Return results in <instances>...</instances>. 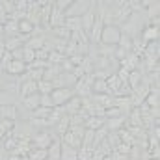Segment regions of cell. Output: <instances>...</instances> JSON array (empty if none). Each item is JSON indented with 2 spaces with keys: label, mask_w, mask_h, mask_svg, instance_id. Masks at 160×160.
Wrapping results in <instances>:
<instances>
[{
  "label": "cell",
  "mask_w": 160,
  "mask_h": 160,
  "mask_svg": "<svg viewBox=\"0 0 160 160\" xmlns=\"http://www.w3.org/2000/svg\"><path fill=\"white\" fill-rule=\"evenodd\" d=\"M47 155H48L47 160H60V157H62V140L60 138H56L52 142V145L47 149Z\"/></svg>",
  "instance_id": "obj_20"
},
{
  "label": "cell",
  "mask_w": 160,
  "mask_h": 160,
  "mask_svg": "<svg viewBox=\"0 0 160 160\" xmlns=\"http://www.w3.org/2000/svg\"><path fill=\"white\" fill-rule=\"evenodd\" d=\"M45 39H47V36H45V34L30 36L28 39L24 41V47H26V48H30V50H39V48L45 47Z\"/></svg>",
  "instance_id": "obj_14"
},
{
  "label": "cell",
  "mask_w": 160,
  "mask_h": 160,
  "mask_svg": "<svg viewBox=\"0 0 160 160\" xmlns=\"http://www.w3.org/2000/svg\"><path fill=\"white\" fill-rule=\"evenodd\" d=\"M58 136L50 134L48 130H41L38 134H34L30 138V143H32V149H48L52 145V142L56 140Z\"/></svg>",
  "instance_id": "obj_3"
},
{
  "label": "cell",
  "mask_w": 160,
  "mask_h": 160,
  "mask_svg": "<svg viewBox=\"0 0 160 160\" xmlns=\"http://www.w3.org/2000/svg\"><path fill=\"white\" fill-rule=\"evenodd\" d=\"M54 127H56V128H58V134H60V136H62V134H63V132H65V130H67V128H69V127H71V118H69V116H65V114H63V116H62V118H60V121H58V123H56V125H54Z\"/></svg>",
  "instance_id": "obj_29"
},
{
  "label": "cell",
  "mask_w": 160,
  "mask_h": 160,
  "mask_svg": "<svg viewBox=\"0 0 160 160\" xmlns=\"http://www.w3.org/2000/svg\"><path fill=\"white\" fill-rule=\"evenodd\" d=\"M48 155H47V149H32L28 153V160H47Z\"/></svg>",
  "instance_id": "obj_31"
},
{
  "label": "cell",
  "mask_w": 160,
  "mask_h": 160,
  "mask_svg": "<svg viewBox=\"0 0 160 160\" xmlns=\"http://www.w3.org/2000/svg\"><path fill=\"white\" fill-rule=\"evenodd\" d=\"M121 38V28L118 24H104L102 32H101V38L99 43L104 45V47H118Z\"/></svg>",
  "instance_id": "obj_2"
},
{
  "label": "cell",
  "mask_w": 160,
  "mask_h": 160,
  "mask_svg": "<svg viewBox=\"0 0 160 160\" xmlns=\"http://www.w3.org/2000/svg\"><path fill=\"white\" fill-rule=\"evenodd\" d=\"M60 160H78V151L69 147V145H65V143H62V157H60Z\"/></svg>",
  "instance_id": "obj_25"
},
{
  "label": "cell",
  "mask_w": 160,
  "mask_h": 160,
  "mask_svg": "<svg viewBox=\"0 0 160 160\" xmlns=\"http://www.w3.org/2000/svg\"><path fill=\"white\" fill-rule=\"evenodd\" d=\"M26 39H28V38H22V36L6 38V39H4V47H6V50H8V52H15L17 48L24 47V41H26Z\"/></svg>",
  "instance_id": "obj_15"
},
{
  "label": "cell",
  "mask_w": 160,
  "mask_h": 160,
  "mask_svg": "<svg viewBox=\"0 0 160 160\" xmlns=\"http://www.w3.org/2000/svg\"><path fill=\"white\" fill-rule=\"evenodd\" d=\"M50 34H52V38L62 39V41H69V38H71V32H69L65 26H60V28H50Z\"/></svg>",
  "instance_id": "obj_27"
},
{
  "label": "cell",
  "mask_w": 160,
  "mask_h": 160,
  "mask_svg": "<svg viewBox=\"0 0 160 160\" xmlns=\"http://www.w3.org/2000/svg\"><path fill=\"white\" fill-rule=\"evenodd\" d=\"M22 62L26 65H30L32 62H36V50H30V48L22 47Z\"/></svg>",
  "instance_id": "obj_32"
},
{
  "label": "cell",
  "mask_w": 160,
  "mask_h": 160,
  "mask_svg": "<svg viewBox=\"0 0 160 160\" xmlns=\"http://www.w3.org/2000/svg\"><path fill=\"white\" fill-rule=\"evenodd\" d=\"M89 101H91L93 104L104 108V110H108V108L114 106V95H108V93H102V95L93 93V95H89Z\"/></svg>",
  "instance_id": "obj_8"
},
{
  "label": "cell",
  "mask_w": 160,
  "mask_h": 160,
  "mask_svg": "<svg viewBox=\"0 0 160 160\" xmlns=\"http://www.w3.org/2000/svg\"><path fill=\"white\" fill-rule=\"evenodd\" d=\"M11 60H13V54H11V52H8V50H6V52H4V56H2V60H0V65H2V67H4V65H8V63H9V62H11Z\"/></svg>",
  "instance_id": "obj_35"
},
{
  "label": "cell",
  "mask_w": 160,
  "mask_h": 160,
  "mask_svg": "<svg viewBox=\"0 0 160 160\" xmlns=\"http://www.w3.org/2000/svg\"><path fill=\"white\" fill-rule=\"evenodd\" d=\"M160 91H158V88H151L149 89V93H147V97H145V101H143V104H147L149 108H158L160 106Z\"/></svg>",
  "instance_id": "obj_16"
},
{
  "label": "cell",
  "mask_w": 160,
  "mask_h": 160,
  "mask_svg": "<svg viewBox=\"0 0 160 160\" xmlns=\"http://www.w3.org/2000/svg\"><path fill=\"white\" fill-rule=\"evenodd\" d=\"M52 110H54V108H43V106H39V108H36V110L32 112L30 119H48L50 114H52Z\"/></svg>",
  "instance_id": "obj_28"
},
{
  "label": "cell",
  "mask_w": 160,
  "mask_h": 160,
  "mask_svg": "<svg viewBox=\"0 0 160 160\" xmlns=\"http://www.w3.org/2000/svg\"><path fill=\"white\" fill-rule=\"evenodd\" d=\"M41 106H43V108H54L50 95H41Z\"/></svg>",
  "instance_id": "obj_34"
},
{
  "label": "cell",
  "mask_w": 160,
  "mask_h": 160,
  "mask_svg": "<svg viewBox=\"0 0 160 160\" xmlns=\"http://www.w3.org/2000/svg\"><path fill=\"white\" fill-rule=\"evenodd\" d=\"M8 75H13V77H19V75H24L26 73V63L21 62V60H11L8 65L2 67Z\"/></svg>",
  "instance_id": "obj_9"
},
{
  "label": "cell",
  "mask_w": 160,
  "mask_h": 160,
  "mask_svg": "<svg viewBox=\"0 0 160 160\" xmlns=\"http://www.w3.org/2000/svg\"><path fill=\"white\" fill-rule=\"evenodd\" d=\"M84 132H86L84 127H69V128L60 136V140H62V143H65V145H69V147H73V149L78 151L80 147H82Z\"/></svg>",
  "instance_id": "obj_1"
},
{
  "label": "cell",
  "mask_w": 160,
  "mask_h": 160,
  "mask_svg": "<svg viewBox=\"0 0 160 160\" xmlns=\"http://www.w3.org/2000/svg\"><path fill=\"white\" fill-rule=\"evenodd\" d=\"M143 82V71H140V69H136V71H130L128 73V78H127V84H128V88L134 91L140 84Z\"/></svg>",
  "instance_id": "obj_18"
},
{
  "label": "cell",
  "mask_w": 160,
  "mask_h": 160,
  "mask_svg": "<svg viewBox=\"0 0 160 160\" xmlns=\"http://www.w3.org/2000/svg\"><path fill=\"white\" fill-rule=\"evenodd\" d=\"M106 125V119L104 118H97V116H91V118H88V119L84 121V128L86 130H99L101 127H104Z\"/></svg>",
  "instance_id": "obj_17"
},
{
  "label": "cell",
  "mask_w": 160,
  "mask_h": 160,
  "mask_svg": "<svg viewBox=\"0 0 160 160\" xmlns=\"http://www.w3.org/2000/svg\"><path fill=\"white\" fill-rule=\"evenodd\" d=\"M15 130V121H8V119H0V142L9 136V132Z\"/></svg>",
  "instance_id": "obj_23"
},
{
  "label": "cell",
  "mask_w": 160,
  "mask_h": 160,
  "mask_svg": "<svg viewBox=\"0 0 160 160\" xmlns=\"http://www.w3.org/2000/svg\"><path fill=\"white\" fill-rule=\"evenodd\" d=\"M71 2H73V0H56V2H54V8L65 13V11H67V8L71 6Z\"/></svg>",
  "instance_id": "obj_33"
},
{
  "label": "cell",
  "mask_w": 160,
  "mask_h": 160,
  "mask_svg": "<svg viewBox=\"0 0 160 160\" xmlns=\"http://www.w3.org/2000/svg\"><path fill=\"white\" fill-rule=\"evenodd\" d=\"M65 24V13L56 9L54 8V2H52V11H50V19H48V30L50 28H60Z\"/></svg>",
  "instance_id": "obj_10"
},
{
  "label": "cell",
  "mask_w": 160,
  "mask_h": 160,
  "mask_svg": "<svg viewBox=\"0 0 160 160\" xmlns=\"http://www.w3.org/2000/svg\"><path fill=\"white\" fill-rule=\"evenodd\" d=\"M19 112L15 104H0V119H8V121H17Z\"/></svg>",
  "instance_id": "obj_13"
},
{
  "label": "cell",
  "mask_w": 160,
  "mask_h": 160,
  "mask_svg": "<svg viewBox=\"0 0 160 160\" xmlns=\"http://www.w3.org/2000/svg\"><path fill=\"white\" fill-rule=\"evenodd\" d=\"M4 52H6V47H4V39L0 38V60H2V56H4Z\"/></svg>",
  "instance_id": "obj_36"
},
{
  "label": "cell",
  "mask_w": 160,
  "mask_h": 160,
  "mask_svg": "<svg viewBox=\"0 0 160 160\" xmlns=\"http://www.w3.org/2000/svg\"><path fill=\"white\" fill-rule=\"evenodd\" d=\"M93 93H97V95L108 93V95H110V91H108V86H106V80H97V78H93V84H91V95H93Z\"/></svg>",
  "instance_id": "obj_24"
},
{
  "label": "cell",
  "mask_w": 160,
  "mask_h": 160,
  "mask_svg": "<svg viewBox=\"0 0 160 160\" xmlns=\"http://www.w3.org/2000/svg\"><path fill=\"white\" fill-rule=\"evenodd\" d=\"M2 28H4V34L8 36V38H13V36H19V21H13V19H8L4 24H2Z\"/></svg>",
  "instance_id": "obj_22"
},
{
  "label": "cell",
  "mask_w": 160,
  "mask_h": 160,
  "mask_svg": "<svg viewBox=\"0 0 160 160\" xmlns=\"http://www.w3.org/2000/svg\"><path fill=\"white\" fill-rule=\"evenodd\" d=\"M125 121H127V116H119V118H112V119H106V128L108 132H118L125 127Z\"/></svg>",
  "instance_id": "obj_19"
},
{
  "label": "cell",
  "mask_w": 160,
  "mask_h": 160,
  "mask_svg": "<svg viewBox=\"0 0 160 160\" xmlns=\"http://www.w3.org/2000/svg\"><path fill=\"white\" fill-rule=\"evenodd\" d=\"M34 93H38V82H34V80H22L21 86H19V97L24 99L28 95H34Z\"/></svg>",
  "instance_id": "obj_11"
},
{
  "label": "cell",
  "mask_w": 160,
  "mask_h": 160,
  "mask_svg": "<svg viewBox=\"0 0 160 160\" xmlns=\"http://www.w3.org/2000/svg\"><path fill=\"white\" fill-rule=\"evenodd\" d=\"M22 101V104L28 108V110H36V108H39L41 106V93H34V95H28V97H24V99H21Z\"/></svg>",
  "instance_id": "obj_21"
},
{
  "label": "cell",
  "mask_w": 160,
  "mask_h": 160,
  "mask_svg": "<svg viewBox=\"0 0 160 160\" xmlns=\"http://www.w3.org/2000/svg\"><path fill=\"white\" fill-rule=\"evenodd\" d=\"M140 34H142V41L143 43H153V41H158V38H160V30L157 26H151V24L142 28Z\"/></svg>",
  "instance_id": "obj_12"
},
{
  "label": "cell",
  "mask_w": 160,
  "mask_h": 160,
  "mask_svg": "<svg viewBox=\"0 0 160 160\" xmlns=\"http://www.w3.org/2000/svg\"><path fill=\"white\" fill-rule=\"evenodd\" d=\"M71 34L73 32H80L82 30V24H80V19L78 17H65V24H63ZM84 32V30H82Z\"/></svg>",
  "instance_id": "obj_26"
},
{
  "label": "cell",
  "mask_w": 160,
  "mask_h": 160,
  "mask_svg": "<svg viewBox=\"0 0 160 160\" xmlns=\"http://www.w3.org/2000/svg\"><path fill=\"white\" fill-rule=\"evenodd\" d=\"M95 15H97V9H95V6H91V8L80 17V24H82V30H84L86 36L89 34V30H91V26H93V22H95Z\"/></svg>",
  "instance_id": "obj_7"
},
{
  "label": "cell",
  "mask_w": 160,
  "mask_h": 160,
  "mask_svg": "<svg viewBox=\"0 0 160 160\" xmlns=\"http://www.w3.org/2000/svg\"><path fill=\"white\" fill-rule=\"evenodd\" d=\"M91 6H93L91 0H73L71 6H69L67 11H65V17H78L80 19Z\"/></svg>",
  "instance_id": "obj_5"
},
{
  "label": "cell",
  "mask_w": 160,
  "mask_h": 160,
  "mask_svg": "<svg viewBox=\"0 0 160 160\" xmlns=\"http://www.w3.org/2000/svg\"><path fill=\"white\" fill-rule=\"evenodd\" d=\"M62 108V112L65 114V116H69V118H73V116H77L82 112V99H80L78 95H75V97H71L63 106H60Z\"/></svg>",
  "instance_id": "obj_6"
},
{
  "label": "cell",
  "mask_w": 160,
  "mask_h": 160,
  "mask_svg": "<svg viewBox=\"0 0 160 160\" xmlns=\"http://www.w3.org/2000/svg\"><path fill=\"white\" fill-rule=\"evenodd\" d=\"M71 97H75L73 88H56V89H52V93H50V99H52L54 108L63 106V104H65Z\"/></svg>",
  "instance_id": "obj_4"
},
{
  "label": "cell",
  "mask_w": 160,
  "mask_h": 160,
  "mask_svg": "<svg viewBox=\"0 0 160 160\" xmlns=\"http://www.w3.org/2000/svg\"><path fill=\"white\" fill-rule=\"evenodd\" d=\"M118 47H119V48H123V50H127V52H132V38H128L127 34H121Z\"/></svg>",
  "instance_id": "obj_30"
}]
</instances>
